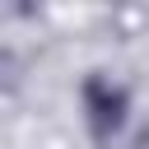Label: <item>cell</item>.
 Instances as JSON below:
<instances>
[{"mask_svg":"<svg viewBox=\"0 0 149 149\" xmlns=\"http://www.w3.org/2000/svg\"><path fill=\"white\" fill-rule=\"evenodd\" d=\"M79 98H84V121H88L93 140H98V144H107V140L126 126L130 93H126L116 79H107V74H88V79H84V88H79Z\"/></svg>","mask_w":149,"mask_h":149,"instance_id":"1","label":"cell"}]
</instances>
